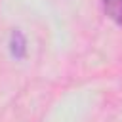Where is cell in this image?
<instances>
[{
  "label": "cell",
  "mask_w": 122,
  "mask_h": 122,
  "mask_svg": "<svg viewBox=\"0 0 122 122\" xmlns=\"http://www.w3.org/2000/svg\"><path fill=\"white\" fill-rule=\"evenodd\" d=\"M8 46H10V53H11L13 59H17V61L19 59H25V55H27V38H25V34L19 29H13L11 30Z\"/></svg>",
  "instance_id": "obj_1"
},
{
  "label": "cell",
  "mask_w": 122,
  "mask_h": 122,
  "mask_svg": "<svg viewBox=\"0 0 122 122\" xmlns=\"http://www.w3.org/2000/svg\"><path fill=\"white\" fill-rule=\"evenodd\" d=\"M103 11L109 19H112L116 25H122V0H101Z\"/></svg>",
  "instance_id": "obj_2"
}]
</instances>
